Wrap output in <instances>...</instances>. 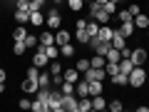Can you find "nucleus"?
Segmentation results:
<instances>
[{
    "mask_svg": "<svg viewBox=\"0 0 149 112\" xmlns=\"http://www.w3.org/2000/svg\"><path fill=\"white\" fill-rule=\"evenodd\" d=\"M144 82H147V70H144L142 65H134L132 72H129V85L132 87H142Z\"/></svg>",
    "mask_w": 149,
    "mask_h": 112,
    "instance_id": "f257e3e1",
    "label": "nucleus"
},
{
    "mask_svg": "<svg viewBox=\"0 0 149 112\" xmlns=\"http://www.w3.org/2000/svg\"><path fill=\"white\" fill-rule=\"evenodd\" d=\"M62 110H67V112H80V97L74 95H62Z\"/></svg>",
    "mask_w": 149,
    "mask_h": 112,
    "instance_id": "f03ea898",
    "label": "nucleus"
},
{
    "mask_svg": "<svg viewBox=\"0 0 149 112\" xmlns=\"http://www.w3.org/2000/svg\"><path fill=\"white\" fill-rule=\"evenodd\" d=\"M32 65H37L40 70L50 65V57L45 55V45H37V48H35V57H32Z\"/></svg>",
    "mask_w": 149,
    "mask_h": 112,
    "instance_id": "7ed1b4c3",
    "label": "nucleus"
},
{
    "mask_svg": "<svg viewBox=\"0 0 149 112\" xmlns=\"http://www.w3.org/2000/svg\"><path fill=\"white\" fill-rule=\"evenodd\" d=\"M87 45L95 50V55H107V52H109V48H112V43H104V40H100V37H92Z\"/></svg>",
    "mask_w": 149,
    "mask_h": 112,
    "instance_id": "20e7f679",
    "label": "nucleus"
},
{
    "mask_svg": "<svg viewBox=\"0 0 149 112\" xmlns=\"http://www.w3.org/2000/svg\"><path fill=\"white\" fill-rule=\"evenodd\" d=\"M45 25H47L50 30H60V25H62V18H60V13L55 10V8L47 13V15H45Z\"/></svg>",
    "mask_w": 149,
    "mask_h": 112,
    "instance_id": "39448f33",
    "label": "nucleus"
},
{
    "mask_svg": "<svg viewBox=\"0 0 149 112\" xmlns=\"http://www.w3.org/2000/svg\"><path fill=\"white\" fill-rule=\"evenodd\" d=\"M147 50H144V48H134L132 50V55H129V60H132V62L134 65H144V62H147Z\"/></svg>",
    "mask_w": 149,
    "mask_h": 112,
    "instance_id": "423d86ee",
    "label": "nucleus"
},
{
    "mask_svg": "<svg viewBox=\"0 0 149 112\" xmlns=\"http://www.w3.org/2000/svg\"><path fill=\"white\" fill-rule=\"evenodd\" d=\"M74 95L77 97H90V82H87L85 77L74 82Z\"/></svg>",
    "mask_w": 149,
    "mask_h": 112,
    "instance_id": "0eeeda50",
    "label": "nucleus"
},
{
    "mask_svg": "<svg viewBox=\"0 0 149 112\" xmlns=\"http://www.w3.org/2000/svg\"><path fill=\"white\" fill-rule=\"evenodd\" d=\"M112 35H114V27H109V25H100V32H97V37H100V40L112 43Z\"/></svg>",
    "mask_w": 149,
    "mask_h": 112,
    "instance_id": "6e6552de",
    "label": "nucleus"
},
{
    "mask_svg": "<svg viewBox=\"0 0 149 112\" xmlns=\"http://www.w3.org/2000/svg\"><path fill=\"white\" fill-rule=\"evenodd\" d=\"M124 40H127V37H124L122 32H119L117 27H114V35H112V48H117V50H122V48H127V43H124Z\"/></svg>",
    "mask_w": 149,
    "mask_h": 112,
    "instance_id": "1a4fd4ad",
    "label": "nucleus"
},
{
    "mask_svg": "<svg viewBox=\"0 0 149 112\" xmlns=\"http://www.w3.org/2000/svg\"><path fill=\"white\" fill-rule=\"evenodd\" d=\"M92 20H97V22H100V25H107V22L112 20V15H109V13H107V10H104V8H100V10H97L95 15H92Z\"/></svg>",
    "mask_w": 149,
    "mask_h": 112,
    "instance_id": "9d476101",
    "label": "nucleus"
},
{
    "mask_svg": "<svg viewBox=\"0 0 149 112\" xmlns=\"http://www.w3.org/2000/svg\"><path fill=\"white\" fill-rule=\"evenodd\" d=\"M62 77L67 82H77V80H80V70H77V67H67V70H62Z\"/></svg>",
    "mask_w": 149,
    "mask_h": 112,
    "instance_id": "9b49d317",
    "label": "nucleus"
},
{
    "mask_svg": "<svg viewBox=\"0 0 149 112\" xmlns=\"http://www.w3.org/2000/svg\"><path fill=\"white\" fill-rule=\"evenodd\" d=\"M109 80H112V85L124 87V85H129V75H124V72H117V75H112Z\"/></svg>",
    "mask_w": 149,
    "mask_h": 112,
    "instance_id": "f8f14e48",
    "label": "nucleus"
},
{
    "mask_svg": "<svg viewBox=\"0 0 149 112\" xmlns=\"http://www.w3.org/2000/svg\"><path fill=\"white\" fill-rule=\"evenodd\" d=\"M67 43H70V32L62 30V27L55 30V45H67Z\"/></svg>",
    "mask_w": 149,
    "mask_h": 112,
    "instance_id": "ddd939ff",
    "label": "nucleus"
},
{
    "mask_svg": "<svg viewBox=\"0 0 149 112\" xmlns=\"http://www.w3.org/2000/svg\"><path fill=\"white\" fill-rule=\"evenodd\" d=\"M117 30L122 32L124 37H132V35H134V30H137V27H134V20H129V22H122V25H119Z\"/></svg>",
    "mask_w": 149,
    "mask_h": 112,
    "instance_id": "4468645a",
    "label": "nucleus"
},
{
    "mask_svg": "<svg viewBox=\"0 0 149 112\" xmlns=\"http://www.w3.org/2000/svg\"><path fill=\"white\" fill-rule=\"evenodd\" d=\"M37 82L35 80H30V77H25V80H22V92H25V95H32V92H37Z\"/></svg>",
    "mask_w": 149,
    "mask_h": 112,
    "instance_id": "2eb2a0df",
    "label": "nucleus"
},
{
    "mask_svg": "<svg viewBox=\"0 0 149 112\" xmlns=\"http://www.w3.org/2000/svg\"><path fill=\"white\" fill-rule=\"evenodd\" d=\"M92 110H95V112L107 110V100H104L102 95H95V97H92Z\"/></svg>",
    "mask_w": 149,
    "mask_h": 112,
    "instance_id": "dca6fc26",
    "label": "nucleus"
},
{
    "mask_svg": "<svg viewBox=\"0 0 149 112\" xmlns=\"http://www.w3.org/2000/svg\"><path fill=\"white\" fill-rule=\"evenodd\" d=\"M102 90H104L102 80H92V82H90V97H95V95H102Z\"/></svg>",
    "mask_w": 149,
    "mask_h": 112,
    "instance_id": "f3484780",
    "label": "nucleus"
},
{
    "mask_svg": "<svg viewBox=\"0 0 149 112\" xmlns=\"http://www.w3.org/2000/svg\"><path fill=\"white\" fill-rule=\"evenodd\" d=\"M37 85H40V87H52V75H50V72H40Z\"/></svg>",
    "mask_w": 149,
    "mask_h": 112,
    "instance_id": "a211bd4d",
    "label": "nucleus"
},
{
    "mask_svg": "<svg viewBox=\"0 0 149 112\" xmlns=\"http://www.w3.org/2000/svg\"><path fill=\"white\" fill-rule=\"evenodd\" d=\"M30 25H45V15L40 10H32L30 13Z\"/></svg>",
    "mask_w": 149,
    "mask_h": 112,
    "instance_id": "6ab92c4d",
    "label": "nucleus"
},
{
    "mask_svg": "<svg viewBox=\"0 0 149 112\" xmlns=\"http://www.w3.org/2000/svg\"><path fill=\"white\" fill-rule=\"evenodd\" d=\"M132 67H134V62H132L129 57H122V60H119V72L129 75V72H132Z\"/></svg>",
    "mask_w": 149,
    "mask_h": 112,
    "instance_id": "aec40b11",
    "label": "nucleus"
},
{
    "mask_svg": "<svg viewBox=\"0 0 149 112\" xmlns=\"http://www.w3.org/2000/svg\"><path fill=\"white\" fill-rule=\"evenodd\" d=\"M134 27H142V30H147V27H149V15H142V13H139V15L134 18Z\"/></svg>",
    "mask_w": 149,
    "mask_h": 112,
    "instance_id": "412c9836",
    "label": "nucleus"
},
{
    "mask_svg": "<svg viewBox=\"0 0 149 112\" xmlns=\"http://www.w3.org/2000/svg\"><path fill=\"white\" fill-rule=\"evenodd\" d=\"M15 20L20 22V25L30 22V10H17V8H15Z\"/></svg>",
    "mask_w": 149,
    "mask_h": 112,
    "instance_id": "4be33fe9",
    "label": "nucleus"
},
{
    "mask_svg": "<svg viewBox=\"0 0 149 112\" xmlns=\"http://www.w3.org/2000/svg\"><path fill=\"white\" fill-rule=\"evenodd\" d=\"M104 57H107V62H119V60H122V52H119L117 48H109V52H107Z\"/></svg>",
    "mask_w": 149,
    "mask_h": 112,
    "instance_id": "5701e85b",
    "label": "nucleus"
},
{
    "mask_svg": "<svg viewBox=\"0 0 149 112\" xmlns=\"http://www.w3.org/2000/svg\"><path fill=\"white\" fill-rule=\"evenodd\" d=\"M90 65H92V67H104V65H107V57H104V55H92Z\"/></svg>",
    "mask_w": 149,
    "mask_h": 112,
    "instance_id": "b1692460",
    "label": "nucleus"
},
{
    "mask_svg": "<svg viewBox=\"0 0 149 112\" xmlns=\"http://www.w3.org/2000/svg\"><path fill=\"white\" fill-rule=\"evenodd\" d=\"M45 55H47L50 60H57V55H60V48H57V45H45Z\"/></svg>",
    "mask_w": 149,
    "mask_h": 112,
    "instance_id": "393cba45",
    "label": "nucleus"
},
{
    "mask_svg": "<svg viewBox=\"0 0 149 112\" xmlns=\"http://www.w3.org/2000/svg\"><path fill=\"white\" fill-rule=\"evenodd\" d=\"M15 8H17V10H35V5H32V0H17V3H15Z\"/></svg>",
    "mask_w": 149,
    "mask_h": 112,
    "instance_id": "a878e982",
    "label": "nucleus"
},
{
    "mask_svg": "<svg viewBox=\"0 0 149 112\" xmlns=\"http://www.w3.org/2000/svg\"><path fill=\"white\" fill-rule=\"evenodd\" d=\"M97 32H100V22H97V20L87 22V35H90V37H97Z\"/></svg>",
    "mask_w": 149,
    "mask_h": 112,
    "instance_id": "bb28decb",
    "label": "nucleus"
},
{
    "mask_svg": "<svg viewBox=\"0 0 149 112\" xmlns=\"http://www.w3.org/2000/svg\"><path fill=\"white\" fill-rule=\"evenodd\" d=\"M25 37H27V30L22 25H17L15 30H13V40H25Z\"/></svg>",
    "mask_w": 149,
    "mask_h": 112,
    "instance_id": "cd10ccee",
    "label": "nucleus"
},
{
    "mask_svg": "<svg viewBox=\"0 0 149 112\" xmlns=\"http://www.w3.org/2000/svg\"><path fill=\"white\" fill-rule=\"evenodd\" d=\"M60 55H62V57H74V48L72 45H60Z\"/></svg>",
    "mask_w": 149,
    "mask_h": 112,
    "instance_id": "c85d7f7f",
    "label": "nucleus"
},
{
    "mask_svg": "<svg viewBox=\"0 0 149 112\" xmlns=\"http://www.w3.org/2000/svg\"><path fill=\"white\" fill-rule=\"evenodd\" d=\"M67 8H70L72 13H77V10L85 8V0H67Z\"/></svg>",
    "mask_w": 149,
    "mask_h": 112,
    "instance_id": "c756f323",
    "label": "nucleus"
},
{
    "mask_svg": "<svg viewBox=\"0 0 149 112\" xmlns=\"http://www.w3.org/2000/svg\"><path fill=\"white\" fill-rule=\"evenodd\" d=\"M92 110V97H80V112H90Z\"/></svg>",
    "mask_w": 149,
    "mask_h": 112,
    "instance_id": "7c9ffc66",
    "label": "nucleus"
},
{
    "mask_svg": "<svg viewBox=\"0 0 149 112\" xmlns=\"http://www.w3.org/2000/svg\"><path fill=\"white\" fill-rule=\"evenodd\" d=\"M74 35H77V43H90V40H92V37L90 35H87V27H82V30H77V32H74Z\"/></svg>",
    "mask_w": 149,
    "mask_h": 112,
    "instance_id": "2f4dec72",
    "label": "nucleus"
},
{
    "mask_svg": "<svg viewBox=\"0 0 149 112\" xmlns=\"http://www.w3.org/2000/svg\"><path fill=\"white\" fill-rule=\"evenodd\" d=\"M22 43H25V48H32V50H35L37 45H40V37H35V35H27L25 40H22Z\"/></svg>",
    "mask_w": 149,
    "mask_h": 112,
    "instance_id": "473e14b6",
    "label": "nucleus"
},
{
    "mask_svg": "<svg viewBox=\"0 0 149 112\" xmlns=\"http://www.w3.org/2000/svg\"><path fill=\"white\" fill-rule=\"evenodd\" d=\"M40 45H55V35L52 32H42L40 35Z\"/></svg>",
    "mask_w": 149,
    "mask_h": 112,
    "instance_id": "72a5a7b5",
    "label": "nucleus"
},
{
    "mask_svg": "<svg viewBox=\"0 0 149 112\" xmlns=\"http://www.w3.org/2000/svg\"><path fill=\"white\" fill-rule=\"evenodd\" d=\"M47 67H50V75H62V65H60L57 60H50Z\"/></svg>",
    "mask_w": 149,
    "mask_h": 112,
    "instance_id": "f704fd0d",
    "label": "nucleus"
},
{
    "mask_svg": "<svg viewBox=\"0 0 149 112\" xmlns=\"http://www.w3.org/2000/svg\"><path fill=\"white\" fill-rule=\"evenodd\" d=\"M25 43H22V40H15V45H13V52H15V57H20L22 52H25Z\"/></svg>",
    "mask_w": 149,
    "mask_h": 112,
    "instance_id": "c9c22d12",
    "label": "nucleus"
},
{
    "mask_svg": "<svg viewBox=\"0 0 149 112\" xmlns=\"http://www.w3.org/2000/svg\"><path fill=\"white\" fill-rule=\"evenodd\" d=\"M60 92H62V95H72V92H74V82H67V80H65L62 85H60Z\"/></svg>",
    "mask_w": 149,
    "mask_h": 112,
    "instance_id": "e433bc0d",
    "label": "nucleus"
},
{
    "mask_svg": "<svg viewBox=\"0 0 149 112\" xmlns=\"http://www.w3.org/2000/svg\"><path fill=\"white\" fill-rule=\"evenodd\" d=\"M30 110H32V112H50V107L45 105V102L35 100V102H32V107H30Z\"/></svg>",
    "mask_w": 149,
    "mask_h": 112,
    "instance_id": "4c0bfd02",
    "label": "nucleus"
},
{
    "mask_svg": "<svg viewBox=\"0 0 149 112\" xmlns=\"http://www.w3.org/2000/svg\"><path fill=\"white\" fill-rule=\"evenodd\" d=\"M74 67L80 70V72H87V70H90L92 65H90V60H85V57H80V60H77V65H74Z\"/></svg>",
    "mask_w": 149,
    "mask_h": 112,
    "instance_id": "58836bf2",
    "label": "nucleus"
},
{
    "mask_svg": "<svg viewBox=\"0 0 149 112\" xmlns=\"http://www.w3.org/2000/svg\"><path fill=\"white\" fill-rule=\"evenodd\" d=\"M27 77L37 82V77H40V67H37V65H30V67H27Z\"/></svg>",
    "mask_w": 149,
    "mask_h": 112,
    "instance_id": "ea45409f",
    "label": "nucleus"
},
{
    "mask_svg": "<svg viewBox=\"0 0 149 112\" xmlns=\"http://www.w3.org/2000/svg\"><path fill=\"white\" fill-rule=\"evenodd\" d=\"M104 70H107V75L112 77V75H117V72H119V62H107Z\"/></svg>",
    "mask_w": 149,
    "mask_h": 112,
    "instance_id": "a19ab883",
    "label": "nucleus"
},
{
    "mask_svg": "<svg viewBox=\"0 0 149 112\" xmlns=\"http://www.w3.org/2000/svg\"><path fill=\"white\" fill-rule=\"evenodd\" d=\"M102 8H104V10L109 13V15H117V3H114V0H107V3H104Z\"/></svg>",
    "mask_w": 149,
    "mask_h": 112,
    "instance_id": "79ce46f5",
    "label": "nucleus"
},
{
    "mask_svg": "<svg viewBox=\"0 0 149 112\" xmlns=\"http://www.w3.org/2000/svg\"><path fill=\"white\" fill-rule=\"evenodd\" d=\"M117 18H119V22H129V20H134L129 10H117Z\"/></svg>",
    "mask_w": 149,
    "mask_h": 112,
    "instance_id": "37998d69",
    "label": "nucleus"
},
{
    "mask_svg": "<svg viewBox=\"0 0 149 112\" xmlns=\"http://www.w3.org/2000/svg\"><path fill=\"white\" fill-rule=\"evenodd\" d=\"M122 102H119V100H112V102H107V110H112V112H122Z\"/></svg>",
    "mask_w": 149,
    "mask_h": 112,
    "instance_id": "c03bdc74",
    "label": "nucleus"
},
{
    "mask_svg": "<svg viewBox=\"0 0 149 112\" xmlns=\"http://www.w3.org/2000/svg\"><path fill=\"white\" fill-rule=\"evenodd\" d=\"M17 107H20V110H30V107H32V102L27 100V97H22V100L17 102Z\"/></svg>",
    "mask_w": 149,
    "mask_h": 112,
    "instance_id": "a18cd8bd",
    "label": "nucleus"
},
{
    "mask_svg": "<svg viewBox=\"0 0 149 112\" xmlns=\"http://www.w3.org/2000/svg\"><path fill=\"white\" fill-rule=\"evenodd\" d=\"M127 10H129V13H132V18H137V15H139V13H142V10H139V5H137V3H132V5H129V8H127Z\"/></svg>",
    "mask_w": 149,
    "mask_h": 112,
    "instance_id": "49530a36",
    "label": "nucleus"
},
{
    "mask_svg": "<svg viewBox=\"0 0 149 112\" xmlns=\"http://www.w3.org/2000/svg\"><path fill=\"white\" fill-rule=\"evenodd\" d=\"M74 27H77V30H82V27H87V20H77V22H74Z\"/></svg>",
    "mask_w": 149,
    "mask_h": 112,
    "instance_id": "de8ad7c7",
    "label": "nucleus"
},
{
    "mask_svg": "<svg viewBox=\"0 0 149 112\" xmlns=\"http://www.w3.org/2000/svg\"><path fill=\"white\" fill-rule=\"evenodd\" d=\"M42 3H45V0H32V5H35V10H40V8H42Z\"/></svg>",
    "mask_w": 149,
    "mask_h": 112,
    "instance_id": "09e8293b",
    "label": "nucleus"
},
{
    "mask_svg": "<svg viewBox=\"0 0 149 112\" xmlns=\"http://www.w3.org/2000/svg\"><path fill=\"white\" fill-rule=\"evenodd\" d=\"M5 80H8V72H5L3 67H0V82H5Z\"/></svg>",
    "mask_w": 149,
    "mask_h": 112,
    "instance_id": "8fccbe9b",
    "label": "nucleus"
},
{
    "mask_svg": "<svg viewBox=\"0 0 149 112\" xmlns=\"http://www.w3.org/2000/svg\"><path fill=\"white\" fill-rule=\"evenodd\" d=\"M3 92H5V82H0V95H3Z\"/></svg>",
    "mask_w": 149,
    "mask_h": 112,
    "instance_id": "3c124183",
    "label": "nucleus"
},
{
    "mask_svg": "<svg viewBox=\"0 0 149 112\" xmlns=\"http://www.w3.org/2000/svg\"><path fill=\"white\" fill-rule=\"evenodd\" d=\"M95 3H100V5H104V3H107V0H95Z\"/></svg>",
    "mask_w": 149,
    "mask_h": 112,
    "instance_id": "603ef678",
    "label": "nucleus"
},
{
    "mask_svg": "<svg viewBox=\"0 0 149 112\" xmlns=\"http://www.w3.org/2000/svg\"><path fill=\"white\" fill-rule=\"evenodd\" d=\"M55 3H65V0H55Z\"/></svg>",
    "mask_w": 149,
    "mask_h": 112,
    "instance_id": "864d4df0",
    "label": "nucleus"
},
{
    "mask_svg": "<svg viewBox=\"0 0 149 112\" xmlns=\"http://www.w3.org/2000/svg\"><path fill=\"white\" fill-rule=\"evenodd\" d=\"M147 37H149V27H147Z\"/></svg>",
    "mask_w": 149,
    "mask_h": 112,
    "instance_id": "5fc2aeb1",
    "label": "nucleus"
},
{
    "mask_svg": "<svg viewBox=\"0 0 149 112\" xmlns=\"http://www.w3.org/2000/svg\"><path fill=\"white\" fill-rule=\"evenodd\" d=\"M147 52H149V45H147Z\"/></svg>",
    "mask_w": 149,
    "mask_h": 112,
    "instance_id": "6e6d98bb",
    "label": "nucleus"
},
{
    "mask_svg": "<svg viewBox=\"0 0 149 112\" xmlns=\"http://www.w3.org/2000/svg\"><path fill=\"white\" fill-rule=\"evenodd\" d=\"M65 3H67V0H65Z\"/></svg>",
    "mask_w": 149,
    "mask_h": 112,
    "instance_id": "4d7b16f0",
    "label": "nucleus"
},
{
    "mask_svg": "<svg viewBox=\"0 0 149 112\" xmlns=\"http://www.w3.org/2000/svg\"><path fill=\"white\" fill-rule=\"evenodd\" d=\"M85 3H87V0H85Z\"/></svg>",
    "mask_w": 149,
    "mask_h": 112,
    "instance_id": "13d9d810",
    "label": "nucleus"
}]
</instances>
